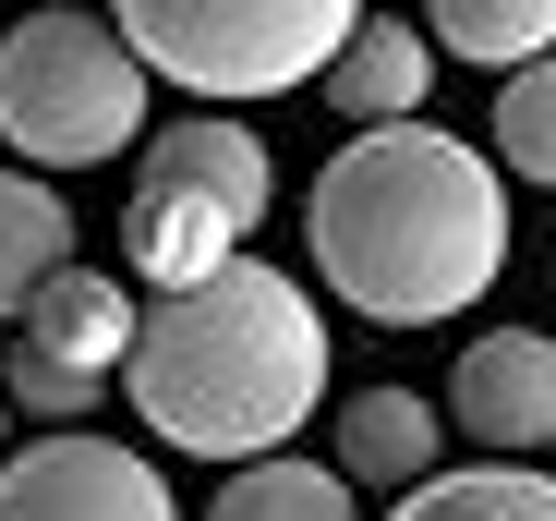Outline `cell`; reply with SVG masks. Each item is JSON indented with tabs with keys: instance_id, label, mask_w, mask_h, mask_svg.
Returning <instances> with one entry per match:
<instances>
[{
	"instance_id": "1",
	"label": "cell",
	"mask_w": 556,
	"mask_h": 521,
	"mask_svg": "<svg viewBox=\"0 0 556 521\" xmlns=\"http://www.w3.org/2000/svg\"><path fill=\"white\" fill-rule=\"evenodd\" d=\"M315 280L376 315V327H435L459 303H484L508 268V170L484 146H459L435 122H351V146L315 170L303 195Z\"/></svg>"
},
{
	"instance_id": "2",
	"label": "cell",
	"mask_w": 556,
	"mask_h": 521,
	"mask_svg": "<svg viewBox=\"0 0 556 521\" xmlns=\"http://www.w3.org/2000/svg\"><path fill=\"white\" fill-rule=\"evenodd\" d=\"M122 400L181 461L278 449V437H303L315 400H327V315H315L303 280L254 268V255H218L206 280H169V291L134 303Z\"/></svg>"
},
{
	"instance_id": "3",
	"label": "cell",
	"mask_w": 556,
	"mask_h": 521,
	"mask_svg": "<svg viewBox=\"0 0 556 521\" xmlns=\"http://www.w3.org/2000/svg\"><path fill=\"white\" fill-rule=\"evenodd\" d=\"M146 61L122 49V25L98 13H25L0 37V134H13L25 170H98L146 146Z\"/></svg>"
},
{
	"instance_id": "4",
	"label": "cell",
	"mask_w": 556,
	"mask_h": 521,
	"mask_svg": "<svg viewBox=\"0 0 556 521\" xmlns=\"http://www.w3.org/2000/svg\"><path fill=\"white\" fill-rule=\"evenodd\" d=\"M110 25L146 73H169L181 98H291L315 61L363 25V0H110Z\"/></svg>"
},
{
	"instance_id": "5",
	"label": "cell",
	"mask_w": 556,
	"mask_h": 521,
	"mask_svg": "<svg viewBox=\"0 0 556 521\" xmlns=\"http://www.w3.org/2000/svg\"><path fill=\"white\" fill-rule=\"evenodd\" d=\"M266 195H278V170H266V146H254L230 110L169 122V134L146 146V170H134V195H122V268H134L146 291L206 280L218 255L254 243Z\"/></svg>"
},
{
	"instance_id": "6",
	"label": "cell",
	"mask_w": 556,
	"mask_h": 521,
	"mask_svg": "<svg viewBox=\"0 0 556 521\" xmlns=\"http://www.w3.org/2000/svg\"><path fill=\"white\" fill-rule=\"evenodd\" d=\"M0 521H169V473L122 437L49 424L37 449H0Z\"/></svg>"
},
{
	"instance_id": "7",
	"label": "cell",
	"mask_w": 556,
	"mask_h": 521,
	"mask_svg": "<svg viewBox=\"0 0 556 521\" xmlns=\"http://www.w3.org/2000/svg\"><path fill=\"white\" fill-rule=\"evenodd\" d=\"M459 400V437L484 449H556V339L544 327H484L447 376Z\"/></svg>"
},
{
	"instance_id": "8",
	"label": "cell",
	"mask_w": 556,
	"mask_h": 521,
	"mask_svg": "<svg viewBox=\"0 0 556 521\" xmlns=\"http://www.w3.org/2000/svg\"><path fill=\"white\" fill-rule=\"evenodd\" d=\"M13 339H25V352H49L61 376H98V388H110V376H122V339H134V291L61 255V268L13 303Z\"/></svg>"
},
{
	"instance_id": "9",
	"label": "cell",
	"mask_w": 556,
	"mask_h": 521,
	"mask_svg": "<svg viewBox=\"0 0 556 521\" xmlns=\"http://www.w3.org/2000/svg\"><path fill=\"white\" fill-rule=\"evenodd\" d=\"M424 85H435V37H424V25H388V13H363V25L315 61V98H327L339 122H400V110H424Z\"/></svg>"
},
{
	"instance_id": "10",
	"label": "cell",
	"mask_w": 556,
	"mask_h": 521,
	"mask_svg": "<svg viewBox=\"0 0 556 521\" xmlns=\"http://www.w3.org/2000/svg\"><path fill=\"white\" fill-rule=\"evenodd\" d=\"M400 521H556V473H532V449H496V461H424L400 485Z\"/></svg>"
},
{
	"instance_id": "11",
	"label": "cell",
	"mask_w": 556,
	"mask_h": 521,
	"mask_svg": "<svg viewBox=\"0 0 556 521\" xmlns=\"http://www.w3.org/2000/svg\"><path fill=\"white\" fill-rule=\"evenodd\" d=\"M230 485L206 497L218 521H339L351 509V473L339 461H303L291 437H278V449H242V461H218Z\"/></svg>"
},
{
	"instance_id": "12",
	"label": "cell",
	"mask_w": 556,
	"mask_h": 521,
	"mask_svg": "<svg viewBox=\"0 0 556 521\" xmlns=\"http://www.w3.org/2000/svg\"><path fill=\"white\" fill-rule=\"evenodd\" d=\"M435 461V400L424 388H363L339 400V473L351 485H412Z\"/></svg>"
},
{
	"instance_id": "13",
	"label": "cell",
	"mask_w": 556,
	"mask_h": 521,
	"mask_svg": "<svg viewBox=\"0 0 556 521\" xmlns=\"http://www.w3.org/2000/svg\"><path fill=\"white\" fill-rule=\"evenodd\" d=\"M73 255V207L37 183V170H0V327H13V303Z\"/></svg>"
},
{
	"instance_id": "14",
	"label": "cell",
	"mask_w": 556,
	"mask_h": 521,
	"mask_svg": "<svg viewBox=\"0 0 556 521\" xmlns=\"http://www.w3.org/2000/svg\"><path fill=\"white\" fill-rule=\"evenodd\" d=\"M424 37L459 49L472 73H508V61L556 49V0H424Z\"/></svg>"
},
{
	"instance_id": "15",
	"label": "cell",
	"mask_w": 556,
	"mask_h": 521,
	"mask_svg": "<svg viewBox=\"0 0 556 521\" xmlns=\"http://www.w3.org/2000/svg\"><path fill=\"white\" fill-rule=\"evenodd\" d=\"M496 170L556 183V49L508 61V85H496Z\"/></svg>"
},
{
	"instance_id": "16",
	"label": "cell",
	"mask_w": 556,
	"mask_h": 521,
	"mask_svg": "<svg viewBox=\"0 0 556 521\" xmlns=\"http://www.w3.org/2000/svg\"><path fill=\"white\" fill-rule=\"evenodd\" d=\"M0 437H13V400H0Z\"/></svg>"
}]
</instances>
